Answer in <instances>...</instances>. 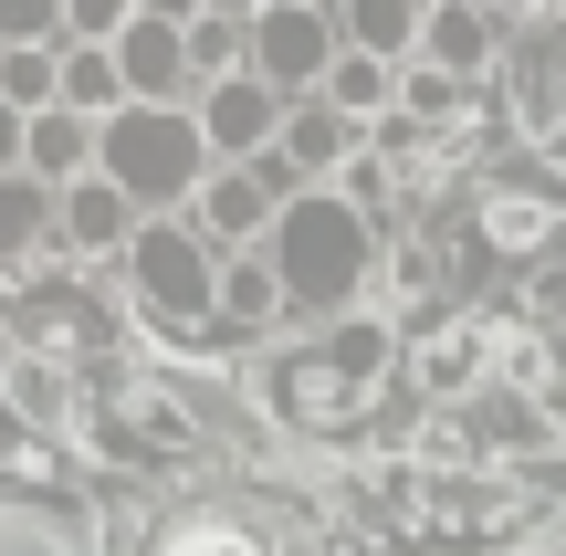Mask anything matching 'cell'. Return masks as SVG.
<instances>
[{
  "mask_svg": "<svg viewBox=\"0 0 566 556\" xmlns=\"http://www.w3.org/2000/svg\"><path fill=\"white\" fill-rule=\"evenodd\" d=\"M200 158H210V137L179 105H116V116H105V179H116L126 200H179V189L200 179Z\"/></svg>",
  "mask_w": 566,
  "mask_h": 556,
  "instance_id": "1",
  "label": "cell"
},
{
  "mask_svg": "<svg viewBox=\"0 0 566 556\" xmlns=\"http://www.w3.org/2000/svg\"><path fill=\"white\" fill-rule=\"evenodd\" d=\"M21 137H32V116H21V105L0 95V179H11V168H21Z\"/></svg>",
  "mask_w": 566,
  "mask_h": 556,
  "instance_id": "23",
  "label": "cell"
},
{
  "mask_svg": "<svg viewBox=\"0 0 566 556\" xmlns=\"http://www.w3.org/2000/svg\"><path fill=\"white\" fill-rule=\"evenodd\" d=\"M63 231H74V242H116L126 231V189L116 179H74L63 189Z\"/></svg>",
  "mask_w": 566,
  "mask_h": 556,
  "instance_id": "17",
  "label": "cell"
},
{
  "mask_svg": "<svg viewBox=\"0 0 566 556\" xmlns=\"http://www.w3.org/2000/svg\"><path fill=\"white\" fill-rule=\"evenodd\" d=\"M493 32H504V11H483V0H430V32H420V63H441V74H483L493 63Z\"/></svg>",
  "mask_w": 566,
  "mask_h": 556,
  "instance_id": "9",
  "label": "cell"
},
{
  "mask_svg": "<svg viewBox=\"0 0 566 556\" xmlns=\"http://www.w3.org/2000/svg\"><path fill=\"white\" fill-rule=\"evenodd\" d=\"M252 42H242V21H231V11H189V63H200V74L210 84H221V74H252Z\"/></svg>",
  "mask_w": 566,
  "mask_h": 556,
  "instance_id": "18",
  "label": "cell"
},
{
  "mask_svg": "<svg viewBox=\"0 0 566 556\" xmlns=\"http://www.w3.org/2000/svg\"><path fill=\"white\" fill-rule=\"evenodd\" d=\"M158 556H263V536L252 525H231V515H189V525H168Z\"/></svg>",
  "mask_w": 566,
  "mask_h": 556,
  "instance_id": "19",
  "label": "cell"
},
{
  "mask_svg": "<svg viewBox=\"0 0 566 556\" xmlns=\"http://www.w3.org/2000/svg\"><path fill=\"white\" fill-rule=\"evenodd\" d=\"M483 11H525V0H483Z\"/></svg>",
  "mask_w": 566,
  "mask_h": 556,
  "instance_id": "25",
  "label": "cell"
},
{
  "mask_svg": "<svg viewBox=\"0 0 566 556\" xmlns=\"http://www.w3.org/2000/svg\"><path fill=\"white\" fill-rule=\"evenodd\" d=\"M546 11H556V21H566V0H546Z\"/></svg>",
  "mask_w": 566,
  "mask_h": 556,
  "instance_id": "26",
  "label": "cell"
},
{
  "mask_svg": "<svg viewBox=\"0 0 566 556\" xmlns=\"http://www.w3.org/2000/svg\"><path fill=\"white\" fill-rule=\"evenodd\" d=\"M325 0H273L263 21H252V74H273V84H294V74H336V53H346V32H325Z\"/></svg>",
  "mask_w": 566,
  "mask_h": 556,
  "instance_id": "4",
  "label": "cell"
},
{
  "mask_svg": "<svg viewBox=\"0 0 566 556\" xmlns=\"http://www.w3.org/2000/svg\"><path fill=\"white\" fill-rule=\"evenodd\" d=\"M0 42H63V0H0Z\"/></svg>",
  "mask_w": 566,
  "mask_h": 556,
  "instance_id": "22",
  "label": "cell"
},
{
  "mask_svg": "<svg viewBox=\"0 0 566 556\" xmlns=\"http://www.w3.org/2000/svg\"><path fill=\"white\" fill-rule=\"evenodd\" d=\"M42 189H53V179H32V168H11V179H0V252H21V242L42 231V210H53Z\"/></svg>",
  "mask_w": 566,
  "mask_h": 556,
  "instance_id": "20",
  "label": "cell"
},
{
  "mask_svg": "<svg viewBox=\"0 0 566 556\" xmlns=\"http://www.w3.org/2000/svg\"><path fill=\"white\" fill-rule=\"evenodd\" d=\"M283 189H294V158H283V147H273V158H231L221 179L200 189V210H210V231H263Z\"/></svg>",
  "mask_w": 566,
  "mask_h": 556,
  "instance_id": "7",
  "label": "cell"
},
{
  "mask_svg": "<svg viewBox=\"0 0 566 556\" xmlns=\"http://www.w3.org/2000/svg\"><path fill=\"white\" fill-rule=\"evenodd\" d=\"M11 357H42V368H105L116 357V315L74 284H32L11 305Z\"/></svg>",
  "mask_w": 566,
  "mask_h": 556,
  "instance_id": "2",
  "label": "cell"
},
{
  "mask_svg": "<svg viewBox=\"0 0 566 556\" xmlns=\"http://www.w3.org/2000/svg\"><path fill=\"white\" fill-rule=\"evenodd\" d=\"M367 357H378V336H336V347H315L304 368H283V410H294L304 431H336V420L367 399Z\"/></svg>",
  "mask_w": 566,
  "mask_h": 556,
  "instance_id": "3",
  "label": "cell"
},
{
  "mask_svg": "<svg viewBox=\"0 0 566 556\" xmlns=\"http://www.w3.org/2000/svg\"><path fill=\"white\" fill-rule=\"evenodd\" d=\"M0 95H11L21 116L63 105V42H0Z\"/></svg>",
  "mask_w": 566,
  "mask_h": 556,
  "instance_id": "15",
  "label": "cell"
},
{
  "mask_svg": "<svg viewBox=\"0 0 566 556\" xmlns=\"http://www.w3.org/2000/svg\"><path fill=\"white\" fill-rule=\"evenodd\" d=\"M483 242L493 252H556L566 242V200H556V189H535V179L483 189Z\"/></svg>",
  "mask_w": 566,
  "mask_h": 556,
  "instance_id": "8",
  "label": "cell"
},
{
  "mask_svg": "<svg viewBox=\"0 0 566 556\" xmlns=\"http://www.w3.org/2000/svg\"><path fill=\"white\" fill-rule=\"evenodd\" d=\"M147 0H63V42H116Z\"/></svg>",
  "mask_w": 566,
  "mask_h": 556,
  "instance_id": "21",
  "label": "cell"
},
{
  "mask_svg": "<svg viewBox=\"0 0 566 556\" xmlns=\"http://www.w3.org/2000/svg\"><path fill=\"white\" fill-rule=\"evenodd\" d=\"M325 11H336V32L357 53H388V63H409L430 32V0H325Z\"/></svg>",
  "mask_w": 566,
  "mask_h": 556,
  "instance_id": "10",
  "label": "cell"
},
{
  "mask_svg": "<svg viewBox=\"0 0 566 556\" xmlns=\"http://www.w3.org/2000/svg\"><path fill=\"white\" fill-rule=\"evenodd\" d=\"M325 95H336L346 116H388V105H399V63L346 42V53H336V74H325Z\"/></svg>",
  "mask_w": 566,
  "mask_h": 556,
  "instance_id": "16",
  "label": "cell"
},
{
  "mask_svg": "<svg viewBox=\"0 0 566 556\" xmlns=\"http://www.w3.org/2000/svg\"><path fill=\"white\" fill-rule=\"evenodd\" d=\"M483 357H493V326H441V336H420V389H430V399H462L472 378H483Z\"/></svg>",
  "mask_w": 566,
  "mask_h": 556,
  "instance_id": "12",
  "label": "cell"
},
{
  "mask_svg": "<svg viewBox=\"0 0 566 556\" xmlns=\"http://www.w3.org/2000/svg\"><path fill=\"white\" fill-rule=\"evenodd\" d=\"M137 284L158 294V305H189V315L210 305V273H200V252H189L179 231H147L137 242Z\"/></svg>",
  "mask_w": 566,
  "mask_h": 556,
  "instance_id": "11",
  "label": "cell"
},
{
  "mask_svg": "<svg viewBox=\"0 0 566 556\" xmlns=\"http://www.w3.org/2000/svg\"><path fill=\"white\" fill-rule=\"evenodd\" d=\"M200 137H210V158H263L283 137V84L273 74H221L200 95Z\"/></svg>",
  "mask_w": 566,
  "mask_h": 556,
  "instance_id": "5",
  "label": "cell"
},
{
  "mask_svg": "<svg viewBox=\"0 0 566 556\" xmlns=\"http://www.w3.org/2000/svg\"><path fill=\"white\" fill-rule=\"evenodd\" d=\"M137 95L116 63V42H63V105H84V116H116V105Z\"/></svg>",
  "mask_w": 566,
  "mask_h": 556,
  "instance_id": "13",
  "label": "cell"
},
{
  "mask_svg": "<svg viewBox=\"0 0 566 556\" xmlns=\"http://www.w3.org/2000/svg\"><path fill=\"white\" fill-rule=\"evenodd\" d=\"M200 11H231V21H263L273 0H200Z\"/></svg>",
  "mask_w": 566,
  "mask_h": 556,
  "instance_id": "24",
  "label": "cell"
},
{
  "mask_svg": "<svg viewBox=\"0 0 566 556\" xmlns=\"http://www.w3.org/2000/svg\"><path fill=\"white\" fill-rule=\"evenodd\" d=\"M346 147H357V116H346L336 95H304L294 116H283V158L294 168H325V158H346Z\"/></svg>",
  "mask_w": 566,
  "mask_h": 556,
  "instance_id": "14",
  "label": "cell"
},
{
  "mask_svg": "<svg viewBox=\"0 0 566 556\" xmlns=\"http://www.w3.org/2000/svg\"><path fill=\"white\" fill-rule=\"evenodd\" d=\"M95 158H105V126L84 116V105H42L32 137H21V168H32V179H53V189L95 179Z\"/></svg>",
  "mask_w": 566,
  "mask_h": 556,
  "instance_id": "6",
  "label": "cell"
}]
</instances>
